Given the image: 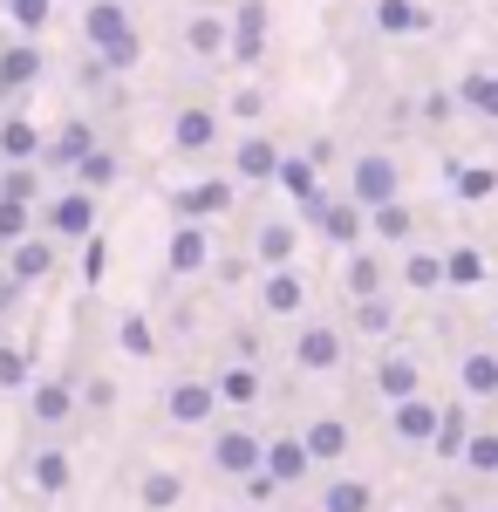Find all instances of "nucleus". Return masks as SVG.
I'll list each match as a JSON object with an SVG mask.
<instances>
[{"mask_svg":"<svg viewBox=\"0 0 498 512\" xmlns=\"http://www.w3.org/2000/svg\"><path fill=\"white\" fill-rule=\"evenodd\" d=\"M451 280H478V253H451Z\"/></svg>","mask_w":498,"mask_h":512,"instance_id":"obj_46","label":"nucleus"},{"mask_svg":"<svg viewBox=\"0 0 498 512\" xmlns=\"http://www.w3.org/2000/svg\"><path fill=\"white\" fill-rule=\"evenodd\" d=\"M355 321H362V328H369V335H383V328H389V308H383V301H376V294H369V301H362V308H355Z\"/></svg>","mask_w":498,"mask_h":512,"instance_id":"obj_43","label":"nucleus"},{"mask_svg":"<svg viewBox=\"0 0 498 512\" xmlns=\"http://www.w3.org/2000/svg\"><path fill=\"white\" fill-rule=\"evenodd\" d=\"M35 205H28V198H0V253H7V246H14V239H28L35 233Z\"/></svg>","mask_w":498,"mask_h":512,"instance_id":"obj_30","label":"nucleus"},{"mask_svg":"<svg viewBox=\"0 0 498 512\" xmlns=\"http://www.w3.org/2000/svg\"><path fill=\"white\" fill-rule=\"evenodd\" d=\"M301 301H307V287L294 267H267L260 274V315H301Z\"/></svg>","mask_w":498,"mask_h":512,"instance_id":"obj_16","label":"nucleus"},{"mask_svg":"<svg viewBox=\"0 0 498 512\" xmlns=\"http://www.w3.org/2000/svg\"><path fill=\"white\" fill-rule=\"evenodd\" d=\"M232 171H239L246 185H267V178H280V144H267V137H246V144L232 151Z\"/></svg>","mask_w":498,"mask_h":512,"instance_id":"obj_20","label":"nucleus"},{"mask_svg":"<svg viewBox=\"0 0 498 512\" xmlns=\"http://www.w3.org/2000/svg\"><path fill=\"white\" fill-rule=\"evenodd\" d=\"M464 103H471L478 117H498V76H471L464 82Z\"/></svg>","mask_w":498,"mask_h":512,"instance_id":"obj_37","label":"nucleus"},{"mask_svg":"<svg viewBox=\"0 0 498 512\" xmlns=\"http://www.w3.org/2000/svg\"><path fill=\"white\" fill-rule=\"evenodd\" d=\"M376 233H383V239H403V233H410V212H403L396 198H389V205H376Z\"/></svg>","mask_w":498,"mask_h":512,"instance_id":"obj_41","label":"nucleus"},{"mask_svg":"<svg viewBox=\"0 0 498 512\" xmlns=\"http://www.w3.org/2000/svg\"><path fill=\"white\" fill-rule=\"evenodd\" d=\"M69 478H76V465H69V451H62V444H41L35 458H28V492H35V499H62V492H69Z\"/></svg>","mask_w":498,"mask_h":512,"instance_id":"obj_12","label":"nucleus"},{"mask_svg":"<svg viewBox=\"0 0 498 512\" xmlns=\"http://www.w3.org/2000/svg\"><path fill=\"white\" fill-rule=\"evenodd\" d=\"M164 417H171L178 431L212 424V417H219V383H212V376H178V383L164 390Z\"/></svg>","mask_w":498,"mask_h":512,"instance_id":"obj_3","label":"nucleus"},{"mask_svg":"<svg viewBox=\"0 0 498 512\" xmlns=\"http://www.w3.org/2000/svg\"><path fill=\"white\" fill-rule=\"evenodd\" d=\"M301 444H307L314 465H335V458L348 451V424H342V417H314V424L301 431Z\"/></svg>","mask_w":498,"mask_h":512,"instance_id":"obj_21","label":"nucleus"},{"mask_svg":"<svg viewBox=\"0 0 498 512\" xmlns=\"http://www.w3.org/2000/svg\"><path fill=\"white\" fill-rule=\"evenodd\" d=\"M76 403H82V390H76V376H41V383H28V417H35V431H62L69 417H76Z\"/></svg>","mask_w":498,"mask_h":512,"instance_id":"obj_4","label":"nucleus"},{"mask_svg":"<svg viewBox=\"0 0 498 512\" xmlns=\"http://www.w3.org/2000/svg\"><path fill=\"white\" fill-rule=\"evenodd\" d=\"M226 28H232L226 55L239 62V69H253V62H260V48H267V7H260V0H239Z\"/></svg>","mask_w":498,"mask_h":512,"instance_id":"obj_8","label":"nucleus"},{"mask_svg":"<svg viewBox=\"0 0 498 512\" xmlns=\"http://www.w3.org/2000/svg\"><path fill=\"white\" fill-rule=\"evenodd\" d=\"M116 342H123V355H151L157 349V328L144 315H123V328H116Z\"/></svg>","mask_w":498,"mask_h":512,"instance_id":"obj_34","label":"nucleus"},{"mask_svg":"<svg viewBox=\"0 0 498 512\" xmlns=\"http://www.w3.org/2000/svg\"><path fill=\"white\" fill-rule=\"evenodd\" d=\"M178 499H185V478L171 465H144L137 472V506L144 512H178Z\"/></svg>","mask_w":498,"mask_h":512,"instance_id":"obj_17","label":"nucleus"},{"mask_svg":"<svg viewBox=\"0 0 498 512\" xmlns=\"http://www.w3.org/2000/svg\"><path fill=\"white\" fill-rule=\"evenodd\" d=\"M321 512H376V485L369 478H328Z\"/></svg>","mask_w":498,"mask_h":512,"instance_id":"obj_22","label":"nucleus"},{"mask_svg":"<svg viewBox=\"0 0 498 512\" xmlns=\"http://www.w3.org/2000/svg\"><path fill=\"white\" fill-rule=\"evenodd\" d=\"M260 458H267V437L246 431V424H226V431L212 437V472L219 478H253Z\"/></svg>","mask_w":498,"mask_h":512,"instance_id":"obj_5","label":"nucleus"},{"mask_svg":"<svg viewBox=\"0 0 498 512\" xmlns=\"http://www.w3.org/2000/svg\"><path fill=\"white\" fill-rule=\"evenodd\" d=\"M348 287H355V301H369V294L383 287V267H376V260H355V267H348Z\"/></svg>","mask_w":498,"mask_h":512,"instance_id":"obj_40","label":"nucleus"},{"mask_svg":"<svg viewBox=\"0 0 498 512\" xmlns=\"http://www.w3.org/2000/svg\"><path fill=\"white\" fill-rule=\"evenodd\" d=\"M103 260H110V246H103V233H89V239H82V274L103 280Z\"/></svg>","mask_w":498,"mask_h":512,"instance_id":"obj_42","label":"nucleus"},{"mask_svg":"<svg viewBox=\"0 0 498 512\" xmlns=\"http://www.w3.org/2000/svg\"><path fill=\"white\" fill-rule=\"evenodd\" d=\"M205 260H212L205 219H178V233H171V246H164V274H171V280H192V274H205Z\"/></svg>","mask_w":498,"mask_h":512,"instance_id":"obj_6","label":"nucleus"},{"mask_svg":"<svg viewBox=\"0 0 498 512\" xmlns=\"http://www.w3.org/2000/svg\"><path fill=\"white\" fill-rule=\"evenodd\" d=\"M41 123H28V117H7L0 123V164H41Z\"/></svg>","mask_w":498,"mask_h":512,"instance_id":"obj_19","label":"nucleus"},{"mask_svg":"<svg viewBox=\"0 0 498 512\" xmlns=\"http://www.w3.org/2000/svg\"><path fill=\"white\" fill-rule=\"evenodd\" d=\"M28 383H35L28 349H21V342H0V390H28Z\"/></svg>","mask_w":498,"mask_h":512,"instance_id":"obj_31","label":"nucleus"},{"mask_svg":"<svg viewBox=\"0 0 498 512\" xmlns=\"http://www.w3.org/2000/svg\"><path fill=\"white\" fill-rule=\"evenodd\" d=\"M35 82H41V48H35V35L7 41V48H0V96H21V89H35Z\"/></svg>","mask_w":498,"mask_h":512,"instance_id":"obj_11","label":"nucleus"},{"mask_svg":"<svg viewBox=\"0 0 498 512\" xmlns=\"http://www.w3.org/2000/svg\"><path fill=\"white\" fill-rule=\"evenodd\" d=\"M82 41H89V55H96L110 76L137 69V55H144L137 21H130V7H123V0H89V7H82Z\"/></svg>","mask_w":498,"mask_h":512,"instance_id":"obj_1","label":"nucleus"},{"mask_svg":"<svg viewBox=\"0 0 498 512\" xmlns=\"http://www.w3.org/2000/svg\"><path fill=\"white\" fill-rule=\"evenodd\" d=\"M260 472H267L273 485H301V478L314 472V458H307L301 437H267V458H260Z\"/></svg>","mask_w":498,"mask_h":512,"instance_id":"obj_13","label":"nucleus"},{"mask_svg":"<svg viewBox=\"0 0 498 512\" xmlns=\"http://www.w3.org/2000/svg\"><path fill=\"white\" fill-rule=\"evenodd\" d=\"M314 219H321V233L328 239H355V205H328V198H321V205H314Z\"/></svg>","mask_w":498,"mask_h":512,"instance_id":"obj_33","label":"nucleus"},{"mask_svg":"<svg viewBox=\"0 0 498 512\" xmlns=\"http://www.w3.org/2000/svg\"><path fill=\"white\" fill-rule=\"evenodd\" d=\"M185 41H192V55H226L232 28L219 21V14H192V21H185Z\"/></svg>","mask_w":498,"mask_h":512,"instance_id":"obj_27","label":"nucleus"},{"mask_svg":"<svg viewBox=\"0 0 498 512\" xmlns=\"http://www.w3.org/2000/svg\"><path fill=\"white\" fill-rule=\"evenodd\" d=\"M383 28H417V7L410 0H383Z\"/></svg>","mask_w":498,"mask_h":512,"instance_id":"obj_44","label":"nucleus"},{"mask_svg":"<svg viewBox=\"0 0 498 512\" xmlns=\"http://www.w3.org/2000/svg\"><path fill=\"white\" fill-rule=\"evenodd\" d=\"M396 198V164L383 158V151H369V158H355V205H389Z\"/></svg>","mask_w":498,"mask_h":512,"instance_id":"obj_14","label":"nucleus"},{"mask_svg":"<svg viewBox=\"0 0 498 512\" xmlns=\"http://www.w3.org/2000/svg\"><path fill=\"white\" fill-rule=\"evenodd\" d=\"M55 246H62V239H48V233L14 239V246H7V274H14V287H35V280L55 274Z\"/></svg>","mask_w":498,"mask_h":512,"instance_id":"obj_9","label":"nucleus"},{"mask_svg":"<svg viewBox=\"0 0 498 512\" xmlns=\"http://www.w3.org/2000/svg\"><path fill=\"white\" fill-rule=\"evenodd\" d=\"M48 14H55V0H14V28H21V35H41Z\"/></svg>","mask_w":498,"mask_h":512,"instance_id":"obj_38","label":"nucleus"},{"mask_svg":"<svg viewBox=\"0 0 498 512\" xmlns=\"http://www.w3.org/2000/svg\"><path fill=\"white\" fill-rule=\"evenodd\" d=\"M116 171H123V164H116V151H110V144H96V151H89V158H82L69 178H76V185H89V192H110Z\"/></svg>","mask_w":498,"mask_h":512,"instance_id":"obj_26","label":"nucleus"},{"mask_svg":"<svg viewBox=\"0 0 498 512\" xmlns=\"http://www.w3.org/2000/svg\"><path fill=\"white\" fill-rule=\"evenodd\" d=\"M212 144H219V110L185 103V110L171 117V151H178V158H205Z\"/></svg>","mask_w":498,"mask_h":512,"instance_id":"obj_7","label":"nucleus"},{"mask_svg":"<svg viewBox=\"0 0 498 512\" xmlns=\"http://www.w3.org/2000/svg\"><path fill=\"white\" fill-rule=\"evenodd\" d=\"M464 465H471V472H498V437L478 431L471 444H464Z\"/></svg>","mask_w":498,"mask_h":512,"instance_id":"obj_39","label":"nucleus"},{"mask_svg":"<svg viewBox=\"0 0 498 512\" xmlns=\"http://www.w3.org/2000/svg\"><path fill=\"white\" fill-rule=\"evenodd\" d=\"M0 198H28V205H41V164H7Z\"/></svg>","mask_w":498,"mask_h":512,"instance_id":"obj_32","label":"nucleus"},{"mask_svg":"<svg viewBox=\"0 0 498 512\" xmlns=\"http://www.w3.org/2000/svg\"><path fill=\"white\" fill-rule=\"evenodd\" d=\"M376 390H383L389 403H403V396H417V362H410V355H389L383 369H376Z\"/></svg>","mask_w":498,"mask_h":512,"instance_id":"obj_29","label":"nucleus"},{"mask_svg":"<svg viewBox=\"0 0 498 512\" xmlns=\"http://www.w3.org/2000/svg\"><path fill=\"white\" fill-rule=\"evenodd\" d=\"M212 383H219V403H239V410L260 403V369H253V362H226Z\"/></svg>","mask_w":498,"mask_h":512,"instance_id":"obj_23","label":"nucleus"},{"mask_svg":"<svg viewBox=\"0 0 498 512\" xmlns=\"http://www.w3.org/2000/svg\"><path fill=\"white\" fill-rule=\"evenodd\" d=\"M21 287H14V274H7V253H0V315H7V301H14Z\"/></svg>","mask_w":498,"mask_h":512,"instance_id":"obj_48","label":"nucleus"},{"mask_svg":"<svg viewBox=\"0 0 498 512\" xmlns=\"http://www.w3.org/2000/svg\"><path fill=\"white\" fill-rule=\"evenodd\" d=\"M253 253H260V267H287V260H294V226H287V219H267V226L253 233Z\"/></svg>","mask_w":498,"mask_h":512,"instance_id":"obj_25","label":"nucleus"},{"mask_svg":"<svg viewBox=\"0 0 498 512\" xmlns=\"http://www.w3.org/2000/svg\"><path fill=\"white\" fill-rule=\"evenodd\" d=\"M280 185H287V192L301 198L307 212L321 205V178H314V158H280Z\"/></svg>","mask_w":498,"mask_h":512,"instance_id":"obj_28","label":"nucleus"},{"mask_svg":"<svg viewBox=\"0 0 498 512\" xmlns=\"http://www.w3.org/2000/svg\"><path fill=\"white\" fill-rule=\"evenodd\" d=\"M294 362L314 369V376H321V369H335V362H342V328H328V321L301 328V335H294Z\"/></svg>","mask_w":498,"mask_h":512,"instance_id":"obj_15","label":"nucleus"},{"mask_svg":"<svg viewBox=\"0 0 498 512\" xmlns=\"http://www.w3.org/2000/svg\"><path fill=\"white\" fill-rule=\"evenodd\" d=\"M171 205H178V219H219V212L232 205V185L226 178H198V185H185Z\"/></svg>","mask_w":498,"mask_h":512,"instance_id":"obj_18","label":"nucleus"},{"mask_svg":"<svg viewBox=\"0 0 498 512\" xmlns=\"http://www.w3.org/2000/svg\"><path fill=\"white\" fill-rule=\"evenodd\" d=\"M410 280H417V287H430V280H437V260H423V253H417V260H410Z\"/></svg>","mask_w":498,"mask_h":512,"instance_id":"obj_47","label":"nucleus"},{"mask_svg":"<svg viewBox=\"0 0 498 512\" xmlns=\"http://www.w3.org/2000/svg\"><path fill=\"white\" fill-rule=\"evenodd\" d=\"M96 198H103V192H89V185L55 192L48 205H41V233L62 239V246H69V239H89V233H96Z\"/></svg>","mask_w":498,"mask_h":512,"instance_id":"obj_2","label":"nucleus"},{"mask_svg":"<svg viewBox=\"0 0 498 512\" xmlns=\"http://www.w3.org/2000/svg\"><path fill=\"white\" fill-rule=\"evenodd\" d=\"M89 151H96V130H89L82 117H69L55 137H48V144H41V171H76Z\"/></svg>","mask_w":498,"mask_h":512,"instance_id":"obj_10","label":"nucleus"},{"mask_svg":"<svg viewBox=\"0 0 498 512\" xmlns=\"http://www.w3.org/2000/svg\"><path fill=\"white\" fill-rule=\"evenodd\" d=\"M396 437H403V444H430V437H437V410H430L423 396H403V403H396Z\"/></svg>","mask_w":498,"mask_h":512,"instance_id":"obj_24","label":"nucleus"},{"mask_svg":"<svg viewBox=\"0 0 498 512\" xmlns=\"http://www.w3.org/2000/svg\"><path fill=\"white\" fill-rule=\"evenodd\" d=\"M464 390H471V396H492L498 390V355H471V362H464Z\"/></svg>","mask_w":498,"mask_h":512,"instance_id":"obj_35","label":"nucleus"},{"mask_svg":"<svg viewBox=\"0 0 498 512\" xmlns=\"http://www.w3.org/2000/svg\"><path fill=\"white\" fill-rule=\"evenodd\" d=\"M430 444H437L444 458H458L464 444H471V431H464V417H458V410H451V417H437V437H430Z\"/></svg>","mask_w":498,"mask_h":512,"instance_id":"obj_36","label":"nucleus"},{"mask_svg":"<svg viewBox=\"0 0 498 512\" xmlns=\"http://www.w3.org/2000/svg\"><path fill=\"white\" fill-rule=\"evenodd\" d=\"M82 403H89V410H110V403H116V383H103V376H96V383L82 390Z\"/></svg>","mask_w":498,"mask_h":512,"instance_id":"obj_45","label":"nucleus"}]
</instances>
